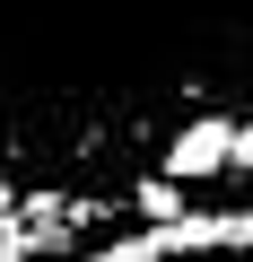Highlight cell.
I'll return each instance as SVG.
<instances>
[{
	"label": "cell",
	"mask_w": 253,
	"mask_h": 262,
	"mask_svg": "<svg viewBox=\"0 0 253 262\" xmlns=\"http://www.w3.org/2000/svg\"><path fill=\"white\" fill-rule=\"evenodd\" d=\"M227 149H236V122L201 114V122H183V131H175L166 175H175V184H201V175H218V166H227Z\"/></svg>",
	"instance_id": "cell-1"
},
{
	"label": "cell",
	"mask_w": 253,
	"mask_h": 262,
	"mask_svg": "<svg viewBox=\"0 0 253 262\" xmlns=\"http://www.w3.org/2000/svg\"><path fill=\"white\" fill-rule=\"evenodd\" d=\"M227 166H244V175H253V122H236V149H227Z\"/></svg>",
	"instance_id": "cell-2"
},
{
	"label": "cell",
	"mask_w": 253,
	"mask_h": 262,
	"mask_svg": "<svg viewBox=\"0 0 253 262\" xmlns=\"http://www.w3.org/2000/svg\"><path fill=\"white\" fill-rule=\"evenodd\" d=\"M0 262H27V236L18 227H0Z\"/></svg>",
	"instance_id": "cell-3"
}]
</instances>
